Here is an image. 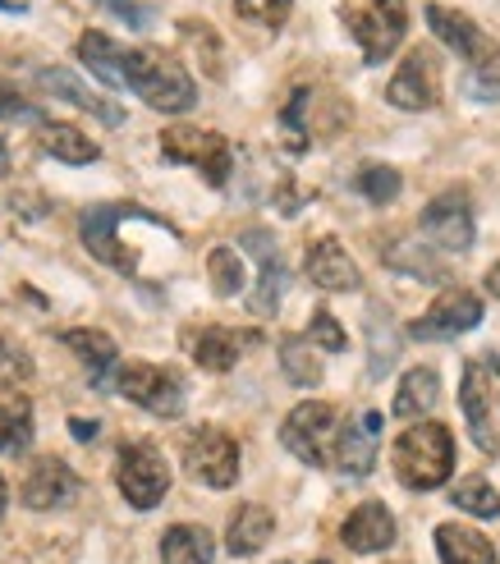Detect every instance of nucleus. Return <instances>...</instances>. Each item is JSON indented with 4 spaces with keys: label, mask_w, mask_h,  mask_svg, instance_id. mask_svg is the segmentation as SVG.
<instances>
[{
    "label": "nucleus",
    "mask_w": 500,
    "mask_h": 564,
    "mask_svg": "<svg viewBox=\"0 0 500 564\" xmlns=\"http://www.w3.org/2000/svg\"><path fill=\"white\" fill-rule=\"evenodd\" d=\"M441 400V377L436 368H409L400 377V390H395V400H391V413L395 417H427Z\"/></svg>",
    "instance_id": "26"
},
{
    "label": "nucleus",
    "mask_w": 500,
    "mask_h": 564,
    "mask_svg": "<svg viewBox=\"0 0 500 564\" xmlns=\"http://www.w3.org/2000/svg\"><path fill=\"white\" fill-rule=\"evenodd\" d=\"M271 532H275V519H271L267 505H239L230 528H226V551L230 555H258L271 542Z\"/></svg>",
    "instance_id": "23"
},
{
    "label": "nucleus",
    "mask_w": 500,
    "mask_h": 564,
    "mask_svg": "<svg viewBox=\"0 0 500 564\" xmlns=\"http://www.w3.org/2000/svg\"><path fill=\"white\" fill-rule=\"evenodd\" d=\"M330 441H336V409L322 404V400H308L298 404L285 422H281V445L298 464H330Z\"/></svg>",
    "instance_id": "8"
},
{
    "label": "nucleus",
    "mask_w": 500,
    "mask_h": 564,
    "mask_svg": "<svg viewBox=\"0 0 500 564\" xmlns=\"http://www.w3.org/2000/svg\"><path fill=\"white\" fill-rule=\"evenodd\" d=\"M69 432H74L78 441H93V436H97V422H88V417H74V422H69Z\"/></svg>",
    "instance_id": "42"
},
{
    "label": "nucleus",
    "mask_w": 500,
    "mask_h": 564,
    "mask_svg": "<svg viewBox=\"0 0 500 564\" xmlns=\"http://www.w3.org/2000/svg\"><path fill=\"white\" fill-rule=\"evenodd\" d=\"M385 262H391L395 271H404V275H413V280H427V285H446V280H450V271L423 248V239L391 243V248H385Z\"/></svg>",
    "instance_id": "29"
},
{
    "label": "nucleus",
    "mask_w": 500,
    "mask_h": 564,
    "mask_svg": "<svg viewBox=\"0 0 500 564\" xmlns=\"http://www.w3.org/2000/svg\"><path fill=\"white\" fill-rule=\"evenodd\" d=\"M281 368H285V377H290V386H303V390H313V386H322V358L313 354V345L303 340V335H285L281 340Z\"/></svg>",
    "instance_id": "31"
},
{
    "label": "nucleus",
    "mask_w": 500,
    "mask_h": 564,
    "mask_svg": "<svg viewBox=\"0 0 500 564\" xmlns=\"http://www.w3.org/2000/svg\"><path fill=\"white\" fill-rule=\"evenodd\" d=\"M459 409L468 417V436L482 455H496L500 449V436L491 427V394H487V377H482V362H468L464 368V381H459Z\"/></svg>",
    "instance_id": "19"
},
{
    "label": "nucleus",
    "mask_w": 500,
    "mask_h": 564,
    "mask_svg": "<svg viewBox=\"0 0 500 564\" xmlns=\"http://www.w3.org/2000/svg\"><path fill=\"white\" fill-rule=\"evenodd\" d=\"M258 335L253 330H226V326H207V330H198L188 340V349H193V362L198 368H207V372H230L235 362H239V354L253 345Z\"/></svg>",
    "instance_id": "21"
},
{
    "label": "nucleus",
    "mask_w": 500,
    "mask_h": 564,
    "mask_svg": "<svg viewBox=\"0 0 500 564\" xmlns=\"http://www.w3.org/2000/svg\"><path fill=\"white\" fill-rule=\"evenodd\" d=\"M436 551L441 564H500L496 546L482 538L478 528H459V523H441L436 528Z\"/></svg>",
    "instance_id": "24"
},
{
    "label": "nucleus",
    "mask_w": 500,
    "mask_h": 564,
    "mask_svg": "<svg viewBox=\"0 0 500 564\" xmlns=\"http://www.w3.org/2000/svg\"><path fill=\"white\" fill-rule=\"evenodd\" d=\"M33 377V358H28L19 345H10L6 335H0V386H19Z\"/></svg>",
    "instance_id": "39"
},
{
    "label": "nucleus",
    "mask_w": 500,
    "mask_h": 564,
    "mask_svg": "<svg viewBox=\"0 0 500 564\" xmlns=\"http://www.w3.org/2000/svg\"><path fill=\"white\" fill-rule=\"evenodd\" d=\"M211 555H216V542L198 523H175L161 538V564H211Z\"/></svg>",
    "instance_id": "27"
},
{
    "label": "nucleus",
    "mask_w": 500,
    "mask_h": 564,
    "mask_svg": "<svg viewBox=\"0 0 500 564\" xmlns=\"http://www.w3.org/2000/svg\"><path fill=\"white\" fill-rule=\"evenodd\" d=\"M0 10H6V14H28V10H33V0H0Z\"/></svg>",
    "instance_id": "43"
},
{
    "label": "nucleus",
    "mask_w": 500,
    "mask_h": 564,
    "mask_svg": "<svg viewBox=\"0 0 500 564\" xmlns=\"http://www.w3.org/2000/svg\"><path fill=\"white\" fill-rule=\"evenodd\" d=\"M427 28H432V33L446 42L455 55H464L468 69H496V65H500V46H496L468 14H455V10H446V6H427Z\"/></svg>",
    "instance_id": "11"
},
{
    "label": "nucleus",
    "mask_w": 500,
    "mask_h": 564,
    "mask_svg": "<svg viewBox=\"0 0 500 564\" xmlns=\"http://www.w3.org/2000/svg\"><path fill=\"white\" fill-rule=\"evenodd\" d=\"M97 6H101V10H110L120 23H129L133 33H148L152 19H156V10L148 6V0H97Z\"/></svg>",
    "instance_id": "37"
},
{
    "label": "nucleus",
    "mask_w": 500,
    "mask_h": 564,
    "mask_svg": "<svg viewBox=\"0 0 500 564\" xmlns=\"http://www.w3.org/2000/svg\"><path fill=\"white\" fill-rule=\"evenodd\" d=\"M161 152L165 161H175V165H193V171H203L207 184H226L230 171H235V152L230 143L220 133L211 129H193V124H171L161 133Z\"/></svg>",
    "instance_id": "5"
},
{
    "label": "nucleus",
    "mask_w": 500,
    "mask_h": 564,
    "mask_svg": "<svg viewBox=\"0 0 500 564\" xmlns=\"http://www.w3.org/2000/svg\"><path fill=\"white\" fill-rule=\"evenodd\" d=\"M184 468L193 482H203L211 491H230L239 482V441L226 436L220 427L193 432L184 445Z\"/></svg>",
    "instance_id": "7"
},
{
    "label": "nucleus",
    "mask_w": 500,
    "mask_h": 564,
    "mask_svg": "<svg viewBox=\"0 0 500 564\" xmlns=\"http://www.w3.org/2000/svg\"><path fill=\"white\" fill-rule=\"evenodd\" d=\"M110 390H120L129 404L148 409L156 417H180L184 413V381L175 368H156V362H124L110 377Z\"/></svg>",
    "instance_id": "4"
},
{
    "label": "nucleus",
    "mask_w": 500,
    "mask_h": 564,
    "mask_svg": "<svg viewBox=\"0 0 500 564\" xmlns=\"http://www.w3.org/2000/svg\"><path fill=\"white\" fill-rule=\"evenodd\" d=\"M381 422H385V417H381L377 409H368V413H358L349 427L336 432L330 449H336L340 473H349V477H368V473L377 468V436H381Z\"/></svg>",
    "instance_id": "18"
},
{
    "label": "nucleus",
    "mask_w": 500,
    "mask_h": 564,
    "mask_svg": "<svg viewBox=\"0 0 500 564\" xmlns=\"http://www.w3.org/2000/svg\"><path fill=\"white\" fill-rule=\"evenodd\" d=\"M239 243L253 252L262 275H258V290H253V313L258 317H271L275 307H281V294L290 285V271H285V258H281V248H275V239L267 230H243Z\"/></svg>",
    "instance_id": "15"
},
{
    "label": "nucleus",
    "mask_w": 500,
    "mask_h": 564,
    "mask_svg": "<svg viewBox=\"0 0 500 564\" xmlns=\"http://www.w3.org/2000/svg\"><path fill=\"white\" fill-rule=\"evenodd\" d=\"M340 19L349 28V37L363 46L368 65H381L409 33V6L404 0H345Z\"/></svg>",
    "instance_id": "3"
},
{
    "label": "nucleus",
    "mask_w": 500,
    "mask_h": 564,
    "mask_svg": "<svg viewBox=\"0 0 500 564\" xmlns=\"http://www.w3.org/2000/svg\"><path fill=\"white\" fill-rule=\"evenodd\" d=\"M116 482H120V496L133 505V510H156V505L165 500V491H171V468H165L156 445L129 441V445H120Z\"/></svg>",
    "instance_id": "6"
},
{
    "label": "nucleus",
    "mask_w": 500,
    "mask_h": 564,
    "mask_svg": "<svg viewBox=\"0 0 500 564\" xmlns=\"http://www.w3.org/2000/svg\"><path fill=\"white\" fill-rule=\"evenodd\" d=\"M10 171V148H6V138H0V175Z\"/></svg>",
    "instance_id": "45"
},
{
    "label": "nucleus",
    "mask_w": 500,
    "mask_h": 564,
    "mask_svg": "<svg viewBox=\"0 0 500 564\" xmlns=\"http://www.w3.org/2000/svg\"><path fill=\"white\" fill-rule=\"evenodd\" d=\"M303 271H308V280L317 290L326 294H354L358 285H363V275H358L354 258L345 252V243L336 235H326L308 248V258H303Z\"/></svg>",
    "instance_id": "16"
},
{
    "label": "nucleus",
    "mask_w": 500,
    "mask_h": 564,
    "mask_svg": "<svg viewBox=\"0 0 500 564\" xmlns=\"http://www.w3.org/2000/svg\"><path fill=\"white\" fill-rule=\"evenodd\" d=\"M124 88H133L152 110H161V116H184V110L198 106L193 74L184 69L180 55L161 51V46L124 51Z\"/></svg>",
    "instance_id": "1"
},
{
    "label": "nucleus",
    "mask_w": 500,
    "mask_h": 564,
    "mask_svg": "<svg viewBox=\"0 0 500 564\" xmlns=\"http://www.w3.org/2000/svg\"><path fill=\"white\" fill-rule=\"evenodd\" d=\"M78 61L88 65L106 88H124V46H116L106 33H83L78 37Z\"/></svg>",
    "instance_id": "28"
},
{
    "label": "nucleus",
    "mask_w": 500,
    "mask_h": 564,
    "mask_svg": "<svg viewBox=\"0 0 500 564\" xmlns=\"http://www.w3.org/2000/svg\"><path fill=\"white\" fill-rule=\"evenodd\" d=\"M400 188H404V180H400L395 165H363V171H358V193H363L372 207L395 203Z\"/></svg>",
    "instance_id": "33"
},
{
    "label": "nucleus",
    "mask_w": 500,
    "mask_h": 564,
    "mask_svg": "<svg viewBox=\"0 0 500 564\" xmlns=\"http://www.w3.org/2000/svg\"><path fill=\"white\" fill-rule=\"evenodd\" d=\"M129 216V203H101V207H88L78 220V235H83V248L93 252L97 262L116 267L120 275H138V258L120 243V225Z\"/></svg>",
    "instance_id": "9"
},
{
    "label": "nucleus",
    "mask_w": 500,
    "mask_h": 564,
    "mask_svg": "<svg viewBox=\"0 0 500 564\" xmlns=\"http://www.w3.org/2000/svg\"><path fill=\"white\" fill-rule=\"evenodd\" d=\"M385 101L400 106V110H432L441 101V61L436 51L419 46L404 55V65L391 74L385 83Z\"/></svg>",
    "instance_id": "10"
},
{
    "label": "nucleus",
    "mask_w": 500,
    "mask_h": 564,
    "mask_svg": "<svg viewBox=\"0 0 500 564\" xmlns=\"http://www.w3.org/2000/svg\"><path fill=\"white\" fill-rule=\"evenodd\" d=\"M487 294H496V299H500V262L487 271Z\"/></svg>",
    "instance_id": "44"
},
{
    "label": "nucleus",
    "mask_w": 500,
    "mask_h": 564,
    "mask_svg": "<svg viewBox=\"0 0 500 564\" xmlns=\"http://www.w3.org/2000/svg\"><path fill=\"white\" fill-rule=\"evenodd\" d=\"M464 93L474 101H500V65L496 69H468L464 74Z\"/></svg>",
    "instance_id": "40"
},
{
    "label": "nucleus",
    "mask_w": 500,
    "mask_h": 564,
    "mask_svg": "<svg viewBox=\"0 0 500 564\" xmlns=\"http://www.w3.org/2000/svg\"><path fill=\"white\" fill-rule=\"evenodd\" d=\"M340 542L358 555H377L395 542V514L385 510L381 500H368V505H358V510L345 519L340 528Z\"/></svg>",
    "instance_id": "20"
},
{
    "label": "nucleus",
    "mask_w": 500,
    "mask_h": 564,
    "mask_svg": "<svg viewBox=\"0 0 500 564\" xmlns=\"http://www.w3.org/2000/svg\"><path fill=\"white\" fill-rule=\"evenodd\" d=\"M37 83H42V93L61 97V101H69V106H78V110H88V116H97V120H101V124H110V129H120V124L129 120L120 101H110V97L93 93L88 83H83L74 69L51 65V69H42V74H37Z\"/></svg>",
    "instance_id": "17"
},
{
    "label": "nucleus",
    "mask_w": 500,
    "mask_h": 564,
    "mask_svg": "<svg viewBox=\"0 0 500 564\" xmlns=\"http://www.w3.org/2000/svg\"><path fill=\"white\" fill-rule=\"evenodd\" d=\"M33 441V404L23 394L0 400V455H19Z\"/></svg>",
    "instance_id": "30"
},
{
    "label": "nucleus",
    "mask_w": 500,
    "mask_h": 564,
    "mask_svg": "<svg viewBox=\"0 0 500 564\" xmlns=\"http://www.w3.org/2000/svg\"><path fill=\"white\" fill-rule=\"evenodd\" d=\"M6 505H10V491H6V477H0V519H6Z\"/></svg>",
    "instance_id": "46"
},
{
    "label": "nucleus",
    "mask_w": 500,
    "mask_h": 564,
    "mask_svg": "<svg viewBox=\"0 0 500 564\" xmlns=\"http://www.w3.org/2000/svg\"><path fill=\"white\" fill-rule=\"evenodd\" d=\"M308 97H313V88H294V97H290V106H285V116H281V133H285V148H290V152H303V148H308V124H303Z\"/></svg>",
    "instance_id": "35"
},
{
    "label": "nucleus",
    "mask_w": 500,
    "mask_h": 564,
    "mask_svg": "<svg viewBox=\"0 0 500 564\" xmlns=\"http://www.w3.org/2000/svg\"><path fill=\"white\" fill-rule=\"evenodd\" d=\"M78 491H83L78 473H74L65 459H55V455H42L33 468H28L23 487H19V496H23L28 510H65V505H69Z\"/></svg>",
    "instance_id": "14"
},
{
    "label": "nucleus",
    "mask_w": 500,
    "mask_h": 564,
    "mask_svg": "<svg viewBox=\"0 0 500 564\" xmlns=\"http://www.w3.org/2000/svg\"><path fill=\"white\" fill-rule=\"evenodd\" d=\"M37 143H42L46 156L65 161V165H93L101 156V148L93 143L88 133H83L78 124H61V120H46L42 133H37Z\"/></svg>",
    "instance_id": "25"
},
{
    "label": "nucleus",
    "mask_w": 500,
    "mask_h": 564,
    "mask_svg": "<svg viewBox=\"0 0 500 564\" xmlns=\"http://www.w3.org/2000/svg\"><path fill=\"white\" fill-rule=\"evenodd\" d=\"M474 235H478V225H474V212H468V197L441 193L423 207V239L427 243L446 248V252H468L474 248Z\"/></svg>",
    "instance_id": "13"
},
{
    "label": "nucleus",
    "mask_w": 500,
    "mask_h": 564,
    "mask_svg": "<svg viewBox=\"0 0 500 564\" xmlns=\"http://www.w3.org/2000/svg\"><path fill=\"white\" fill-rule=\"evenodd\" d=\"M61 340L78 354V362L88 368V381L97 390H110V377L120 368V354H116V340H110L106 330H65Z\"/></svg>",
    "instance_id": "22"
},
{
    "label": "nucleus",
    "mask_w": 500,
    "mask_h": 564,
    "mask_svg": "<svg viewBox=\"0 0 500 564\" xmlns=\"http://www.w3.org/2000/svg\"><path fill=\"white\" fill-rule=\"evenodd\" d=\"M308 345H317V349H326V354H345L349 349V335H345V326L336 322L322 307V313H313V322H308V335H303Z\"/></svg>",
    "instance_id": "36"
},
{
    "label": "nucleus",
    "mask_w": 500,
    "mask_h": 564,
    "mask_svg": "<svg viewBox=\"0 0 500 564\" xmlns=\"http://www.w3.org/2000/svg\"><path fill=\"white\" fill-rule=\"evenodd\" d=\"M450 505H455V510H464V514L496 519L500 514V491L487 482L482 473H468V477H459V487L450 491Z\"/></svg>",
    "instance_id": "32"
},
{
    "label": "nucleus",
    "mask_w": 500,
    "mask_h": 564,
    "mask_svg": "<svg viewBox=\"0 0 500 564\" xmlns=\"http://www.w3.org/2000/svg\"><path fill=\"white\" fill-rule=\"evenodd\" d=\"M395 473L409 491H436L455 473V441L441 422H413L395 441Z\"/></svg>",
    "instance_id": "2"
},
{
    "label": "nucleus",
    "mask_w": 500,
    "mask_h": 564,
    "mask_svg": "<svg viewBox=\"0 0 500 564\" xmlns=\"http://www.w3.org/2000/svg\"><path fill=\"white\" fill-rule=\"evenodd\" d=\"M478 322H482V299L474 290H450L409 326V335L413 340H455V335L474 330Z\"/></svg>",
    "instance_id": "12"
},
{
    "label": "nucleus",
    "mask_w": 500,
    "mask_h": 564,
    "mask_svg": "<svg viewBox=\"0 0 500 564\" xmlns=\"http://www.w3.org/2000/svg\"><path fill=\"white\" fill-rule=\"evenodd\" d=\"M207 271H211V290L220 299H235L243 290V262L235 248H211L207 252Z\"/></svg>",
    "instance_id": "34"
},
{
    "label": "nucleus",
    "mask_w": 500,
    "mask_h": 564,
    "mask_svg": "<svg viewBox=\"0 0 500 564\" xmlns=\"http://www.w3.org/2000/svg\"><path fill=\"white\" fill-rule=\"evenodd\" d=\"M0 120H33V124H46L42 110L28 101V97H19L14 88H6V83H0Z\"/></svg>",
    "instance_id": "41"
},
{
    "label": "nucleus",
    "mask_w": 500,
    "mask_h": 564,
    "mask_svg": "<svg viewBox=\"0 0 500 564\" xmlns=\"http://www.w3.org/2000/svg\"><path fill=\"white\" fill-rule=\"evenodd\" d=\"M294 0H235V10L248 19V23H267V28H281L285 14H290Z\"/></svg>",
    "instance_id": "38"
}]
</instances>
